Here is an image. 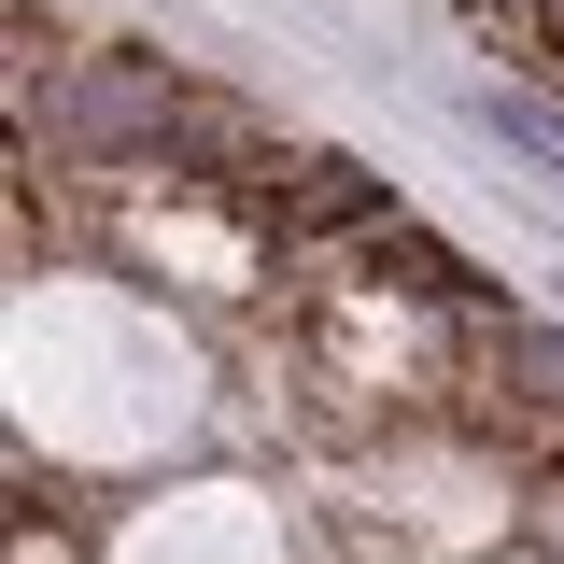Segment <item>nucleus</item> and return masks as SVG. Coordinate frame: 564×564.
I'll return each mask as SVG.
<instances>
[{"label":"nucleus","mask_w":564,"mask_h":564,"mask_svg":"<svg viewBox=\"0 0 564 564\" xmlns=\"http://www.w3.org/2000/svg\"><path fill=\"white\" fill-rule=\"evenodd\" d=\"M466 128H494L522 170H551L564 184V113H536V99H508V85H466Z\"/></svg>","instance_id":"f257e3e1"}]
</instances>
